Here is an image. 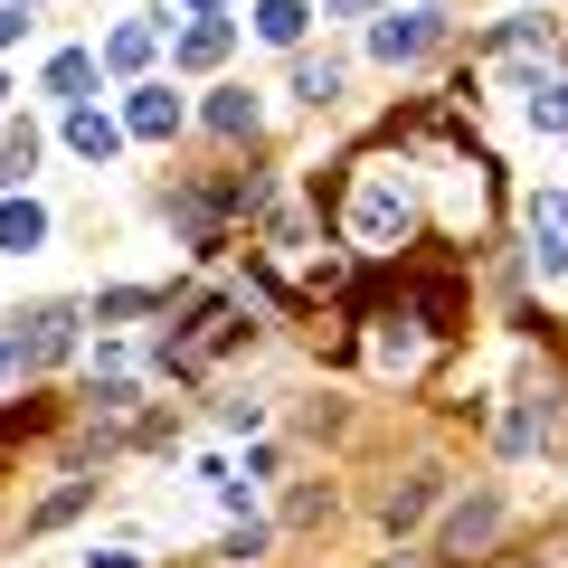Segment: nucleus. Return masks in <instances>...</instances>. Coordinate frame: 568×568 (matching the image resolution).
Returning a JSON list of instances; mask_svg holds the SVG:
<instances>
[{
	"label": "nucleus",
	"mask_w": 568,
	"mask_h": 568,
	"mask_svg": "<svg viewBox=\"0 0 568 568\" xmlns=\"http://www.w3.org/2000/svg\"><path fill=\"white\" fill-rule=\"evenodd\" d=\"M332 10H342V20H351V10H379V0H332Z\"/></svg>",
	"instance_id": "obj_20"
},
{
	"label": "nucleus",
	"mask_w": 568,
	"mask_h": 568,
	"mask_svg": "<svg viewBox=\"0 0 568 568\" xmlns=\"http://www.w3.org/2000/svg\"><path fill=\"white\" fill-rule=\"evenodd\" d=\"M123 133H133V142H171V133H181V95H171V85H133Z\"/></svg>",
	"instance_id": "obj_6"
},
{
	"label": "nucleus",
	"mask_w": 568,
	"mask_h": 568,
	"mask_svg": "<svg viewBox=\"0 0 568 568\" xmlns=\"http://www.w3.org/2000/svg\"><path fill=\"white\" fill-rule=\"evenodd\" d=\"M0 95H10V85H0Z\"/></svg>",
	"instance_id": "obj_22"
},
{
	"label": "nucleus",
	"mask_w": 568,
	"mask_h": 568,
	"mask_svg": "<svg viewBox=\"0 0 568 568\" xmlns=\"http://www.w3.org/2000/svg\"><path fill=\"white\" fill-rule=\"evenodd\" d=\"M77 323H85V304H39V313H20V323H10V361H20V369H48L67 342H77Z\"/></svg>",
	"instance_id": "obj_3"
},
{
	"label": "nucleus",
	"mask_w": 568,
	"mask_h": 568,
	"mask_svg": "<svg viewBox=\"0 0 568 568\" xmlns=\"http://www.w3.org/2000/svg\"><path fill=\"white\" fill-rule=\"evenodd\" d=\"M85 85H95V58H85V48H58V58H48V95L85 104Z\"/></svg>",
	"instance_id": "obj_11"
},
{
	"label": "nucleus",
	"mask_w": 568,
	"mask_h": 568,
	"mask_svg": "<svg viewBox=\"0 0 568 568\" xmlns=\"http://www.w3.org/2000/svg\"><path fill=\"white\" fill-rule=\"evenodd\" d=\"M85 493H95V484H67V493H48V503H39V511H29V530H58V521H67V511H77V503H85Z\"/></svg>",
	"instance_id": "obj_17"
},
{
	"label": "nucleus",
	"mask_w": 568,
	"mask_h": 568,
	"mask_svg": "<svg viewBox=\"0 0 568 568\" xmlns=\"http://www.w3.org/2000/svg\"><path fill=\"white\" fill-rule=\"evenodd\" d=\"M48 246V209L39 200H10L0 209V256H39Z\"/></svg>",
	"instance_id": "obj_9"
},
{
	"label": "nucleus",
	"mask_w": 568,
	"mask_h": 568,
	"mask_svg": "<svg viewBox=\"0 0 568 568\" xmlns=\"http://www.w3.org/2000/svg\"><path fill=\"white\" fill-rule=\"evenodd\" d=\"M20 29H29V20H20V10H0V48H10V39H20Z\"/></svg>",
	"instance_id": "obj_19"
},
{
	"label": "nucleus",
	"mask_w": 568,
	"mask_h": 568,
	"mask_svg": "<svg viewBox=\"0 0 568 568\" xmlns=\"http://www.w3.org/2000/svg\"><path fill=\"white\" fill-rule=\"evenodd\" d=\"M152 58V20H123L114 39H104V67H142Z\"/></svg>",
	"instance_id": "obj_15"
},
{
	"label": "nucleus",
	"mask_w": 568,
	"mask_h": 568,
	"mask_svg": "<svg viewBox=\"0 0 568 568\" xmlns=\"http://www.w3.org/2000/svg\"><path fill=\"white\" fill-rule=\"evenodd\" d=\"M294 95H304V104H332V95H342V67H332V58L313 67V58H304V67H294Z\"/></svg>",
	"instance_id": "obj_16"
},
{
	"label": "nucleus",
	"mask_w": 568,
	"mask_h": 568,
	"mask_svg": "<svg viewBox=\"0 0 568 568\" xmlns=\"http://www.w3.org/2000/svg\"><path fill=\"white\" fill-rule=\"evenodd\" d=\"M209 133H256V95H246V85H219V104H209Z\"/></svg>",
	"instance_id": "obj_13"
},
{
	"label": "nucleus",
	"mask_w": 568,
	"mask_h": 568,
	"mask_svg": "<svg viewBox=\"0 0 568 568\" xmlns=\"http://www.w3.org/2000/svg\"><path fill=\"white\" fill-rule=\"evenodd\" d=\"M237 332H246V313L227 304V294H209V304H190V323L162 342V369H200V361H219Z\"/></svg>",
	"instance_id": "obj_2"
},
{
	"label": "nucleus",
	"mask_w": 568,
	"mask_h": 568,
	"mask_svg": "<svg viewBox=\"0 0 568 568\" xmlns=\"http://www.w3.org/2000/svg\"><path fill=\"white\" fill-rule=\"evenodd\" d=\"M313 29V10L304 0H256V39H275V48H294Z\"/></svg>",
	"instance_id": "obj_10"
},
{
	"label": "nucleus",
	"mask_w": 568,
	"mask_h": 568,
	"mask_svg": "<svg viewBox=\"0 0 568 568\" xmlns=\"http://www.w3.org/2000/svg\"><path fill=\"white\" fill-rule=\"evenodd\" d=\"M530 123H540V133H568V85H540V95H530Z\"/></svg>",
	"instance_id": "obj_18"
},
{
	"label": "nucleus",
	"mask_w": 568,
	"mask_h": 568,
	"mask_svg": "<svg viewBox=\"0 0 568 568\" xmlns=\"http://www.w3.org/2000/svg\"><path fill=\"white\" fill-rule=\"evenodd\" d=\"M446 39V10H388L379 29H369V48H379L388 67H407V58H426V48Z\"/></svg>",
	"instance_id": "obj_4"
},
{
	"label": "nucleus",
	"mask_w": 568,
	"mask_h": 568,
	"mask_svg": "<svg viewBox=\"0 0 568 568\" xmlns=\"http://www.w3.org/2000/svg\"><path fill=\"white\" fill-rule=\"evenodd\" d=\"M67 142H77L85 162H114V152H123V123L95 114V104H67Z\"/></svg>",
	"instance_id": "obj_7"
},
{
	"label": "nucleus",
	"mask_w": 568,
	"mask_h": 568,
	"mask_svg": "<svg viewBox=\"0 0 568 568\" xmlns=\"http://www.w3.org/2000/svg\"><path fill=\"white\" fill-rule=\"evenodd\" d=\"M181 67H219L227 58V20H200V29H181V48H171Z\"/></svg>",
	"instance_id": "obj_12"
},
{
	"label": "nucleus",
	"mask_w": 568,
	"mask_h": 568,
	"mask_svg": "<svg viewBox=\"0 0 568 568\" xmlns=\"http://www.w3.org/2000/svg\"><path fill=\"white\" fill-rule=\"evenodd\" d=\"M0 379H10V342H0Z\"/></svg>",
	"instance_id": "obj_21"
},
{
	"label": "nucleus",
	"mask_w": 568,
	"mask_h": 568,
	"mask_svg": "<svg viewBox=\"0 0 568 568\" xmlns=\"http://www.w3.org/2000/svg\"><path fill=\"white\" fill-rule=\"evenodd\" d=\"M493 530H503V503L484 493V503H465V511L446 521V549H455V559H484V540H493Z\"/></svg>",
	"instance_id": "obj_8"
},
{
	"label": "nucleus",
	"mask_w": 568,
	"mask_h": 568,
	"mask_svg": "<svg viewBox=\"0 0 568 568\" xmlns=\"http://www.w3.org/2000/svg\"><path fill=\"white\" fill-rule=\"evenodd\" d=\"M29 162H39V133H29V123H10V133H0V181L20 190V181H29Z\"/></svg>",
	"instance_id": "obj_14"
},
{
	"label": "nucleus",
	"mask_w": 568,
	"mask_h": 568,
	"mask_svg": "<svg viewBox=\"0 0 568 568\" xmlns=\"http://www.w3.org/2000/svg\"><path fill=\"white\" fill-rule=\"evenodd\" d=\"M407 219H417V190H407L398 162H379V171L361 181V200H351V237H361V246H398Z\"/></svg>",
	"instance_id": "obj_1"
},
{
	"label": "nucleus",
	"mask_w": 568,
	"mask_h": 568,
	"mask_svg": "<svg viewBox=\"0 0 568 568\" xmlns=\"http://www.w3.org/2000/svg\"><path fill=\"white\" fill-rule=\"evenodd\" d=\"M530 265L540 275H568V190H540L530 200Z\"/></svg>",
	"instance_id": "obj_5"
}]
</instances>
